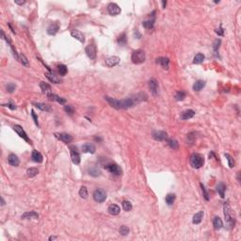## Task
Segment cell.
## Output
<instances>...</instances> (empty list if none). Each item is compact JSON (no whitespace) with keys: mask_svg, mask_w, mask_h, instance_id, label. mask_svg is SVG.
Listing matches in <instances>:
<instances>
[{"mask_svg":"<svg viewBox=\"0 0 241 241\" xmlns=\"http://www.w3.org/2000/svg\"><path fill=\"white\" fill-rule=\"evenodd\" d=\"M224 155H225V157L227 158V160H228V165H229L230 168L231 169L234 168V167H235V160L233 158V156L230 155L229 154H225Z\"/></svg>","mask_w":241,"mask_h":241,"instance_id":"cell-43","label":"cell"},{"mask_svg":"<svg viewBox=\"0 0 241 241\" xmlns=\"http://www.w3.org/2000/svg\"><path fill=\"white\" fill-rule=\"evenodd\" d=\"M122 205H123V210L124 211H131L132 210V203L130 202H128V201H123V203H122Z\"/></svg>","mask_w":241,"mask_h":241,"instance_id":"cell-40","label":"cell"},{"mask_svg":"<svg viewBox=\"0 0 241 241\" xmlns=\"http://www.w3.org/2000/svg\"><path fill=\"white\" fill-rule=\"evenodd\" d=\"M205 86V82L202 80H198L195 82V84L193 85V90L195 91H200L203 89V87Z\"/></svg>","mask_w":241,"mask_h":241,"instance_id":"cell-31","label":"cell"},{"mask_svg":"<svg viewBox=\"0 0 241 241\" xmlns=\"http://www.w3.org/2000/svg\"><path fill=\"white\" fill-rule=\"evenodd\" d=\"M40 87L41 90L43 91V92H45V93H51V86L48 85L47 83H45L43 81L40 82Z\"/></svg>","mask_w":241,"mask_h":241,"instance_id":"cell-32","label":"cell"},{"mask_svg":"<svg viewBox=\"0 0 241 241\" xmlns=\"http://www.w3.org/2000/svg\"><path fill=\"white\" fill-rule=\"evenodd\" d=\"M58 73H59V75L60 76H65L67 72H68V69L65 65H63V64H60V65L58 66Z\"/></svg>","mask_w":241,"mask_h":241,"instance_id":"cell-41","label":"cell"},{"mask_svg":"<svg viewBox=\"0 0 241 241\" xmlns=\"http://www.w3.org/2000/svg\"><path fill=\"white\" fill-rule=\"evenodd\" d=\"M155 15L152 17V19H148L144 22H142V26L145 27V29H153V26H154L155 25Z\"/></svg>","mask_w":241,"mask_h":241,"instance_id":"cell-30","label":"cell"},{"mask_svg":"<svg viewBox=\"0 0 241 241\" xmlns=\"http://www.w3.org/2000/svg\"><path fill=\"white\" fill-rule=\"evenodd\" d=\"M194 116H195V111H194L193 109H187V110H185L183 111L182 113H181V120H189V119H191L193 118Z\"/></svg>","mask_w":241,"mask_h":241,"instance_id":"cell-16","label":"cell"},{"mask_svg":"<svg viewBox=\"0 0 241 241\" xmlns=\"http://www.w3.org/2000/svg\"><path fill=\"white\" fill-rule=\"evenodd\" d=\"M93 199L97 202H104L106 200V193L104 189L98 188L93 192Z\"/></svg>","mask_w":241,"mask_h":241,"instance_id":"cell-5","label":"cell"},{"mask_svg":"<svg viewBox=\"0 0 241 241\" xmlns=\"http://www.w3.org/2000/svg\"><path fill=\"white\" fill-rule=\"evenodd\" d=\"M162 5H163V8H165L166 5H167V2H166V1H163V2H162Z\"/></svg>","mask_w":241,"mask_h":241,"instance_id":"cell-55","label":"cell"},{"mask_svg":"<svg viewBox=\"0 0 241 241\" xmlns=\"http://www.w3.org/2000/svg\"><path fill=\"white\" fill-rule=\"evenodd\" d=\"M3 106H8V108H11V110L16 109V106H15V104H13L12 102H9L7 105H3Z\"/></svg>","mask_w":241,"mask_h":241,"instance_id":"cell-49","label":"cell"},{"mask_svg":"<svg viewBox=\"0 0 241 241\" xmlns=\"http://www.w3.org/2000/svg\"><path fill=\"white\" fill-rule=\"evenodd\" d=\"M166 140H167V143H168V145L171 148V149H173V150L178 149L179 144H178L177 140H173V138H167Z\"/></svg>","mask_w":241,"mask_h":241,"instance_id":"cell-33","label":"cell"},{"mask_svg":"<svg viewBox=\"0 0 241 241\" xmlns=\"http://www.w3.org/2000/svg\"><path fill=\"white\" fill-rule=\"evenodd\" d=\"M149 89L152 91L153 94H156L158 91V82L156 81L155 78H151L149 80Z\"/></svg>","mask_w":241,"mask_h":241,"instance_id":"cell-14","label":"cell"},{"mask_svg":"<svg viewBox=\"0 0 241 241\" xmlns=\"http://www.w3.org/2000/svg\"><path fill=\"white\" fill-rule=\"evenodd\" d=\"M79 196L83 199H87L88 196H89V193H88V189L86 187H81L79 189Z\"/></svg>","mask_w":241,"mask_h":241,"instance_id":"cell-38","label":"cell"},{"mask_svg":"<svg viewBox=\"0 0 241 241\" xmlns=\"http://www.w3.org/2000/svg\"><path fill=\"white\" fill-rule=\"evenodd\" d=\"M31 157H32V160L35 161V162H37V163H41V162H43V160L41 154L40 152L36 151V150H34L33 152H32Z\"/></svg>","mask_w":241,"mask_h":241,"instance_id":"cell-23","label":"cell"},{"mask_svg":"<svg viewBox=\"0 0 241 241\" xmlns=\"http://www.w3.org/2000/svg\"><path fill=\"white\" fill-rule=\"evenodd\" d=\"M108 11L110 15L115 16L120 13V8L116 3H110L108 6Z\"/></svg>","mask_w":241,"mask_h":241,"instance_id":"cell-11","label":"cell"},{"mask_svg":"<svg viewBox=\"0 0 241 241\" xmlns=\"http://www.w3.org/2000/svg\"><path fill=\"white\" fill-rule=\"evenodd\" d=\"M13 129H14V131L18 134V135H19L22 138H24V140H26V141H27L29 143H30L31 141H30V140L29 138V137H27V135H26V133L25 132V130L24 129H23V127L21 126V125H19V124H15L14 126H13Z\"/></svg>","mask_w":241,"mask_h":241,"instance_id":"cell-10","label":"cell"},{"mask_svg":"<svg viewBox=\"0 0 241 241\" xmlns=\"http://www.w3.org/2000/svg\"><path fill=\"white\" fill-rule=\"evenodd\" d=\"M15 4H17V5H23V4H25L26 1H18V0H15Z\"/></svg>","mask_w":241,"mask_h":241,"instance_id":"cell-53","label":"cell"},{"mask_svg":"<svg viewBox=\"0 0 241 241\" xmlns=\"http://www.w3.org/2000/svg\"><path fill=\"white\" fill-rule=\"evenodd\" d=\"M145 59H146V56H145V52L143 50L138 49L137 51H134L132 53L131 60L134 64H141L145 61Z\"/></svg>","mask_w":241,"mask_h":241,"instance_id":"cell-3","label":"cell"},{"mask_svg":"<svg viewBox=\"0 0 241 241\" xmlns=\"http://www.w3.org/2000/svg\"><path fill=\"white\" fill-rule=\"evenodd\" d=\"M31 116H32V118H33V120H34V122H35V123H36V125H38V126H39L38 117H37V115H36V113L34 112V110H32V111H31Z\"/></svg>","mask_w":241,"mask_h":241,"instance_id":"cell-50","label":"cell"},{"mask_svg":"<svg viewBox=\"0 0 241 241\" xmlns=\"http://www.w3.org/2000/svg\"><path fill=\"white\" fill-rule=\"evenodd\" d=\"M59 29V26L58 24H56V23H54V24L52 25H50L48 26V29H47V33L49 35H55L57 32L58 31Z\"/></svg>","mask_w":241,"mask_h":241,"instance_id":"cell-29","label":"cell"},{"mask_svg":"<svg viewBox=\"0 0 241 241\" xmlns=\"http://www.w3.org/2000/svg\"><path fill=\"white\" fill-rule=\"evenodd\" d=\"M47 97H48V99L51 100V101H56V102H58V103H59L60 105H64V104H66V99L65 98H63V97H60L57 94H53V93H48L47 94Z\"/></svg>","mask_w":241,"mask_h":241,"instance_id":"cell-15","label":"cell"},{"mask_svg":"<svg viewBox=\"0 0 241 241\" xmlns=\"http://www.w3.org/2000/svg\"><path fill=\"white\" fill-rule=\"evenodd\" d=\"M89 174L91 175V176H94V177H96V176H99L101 174V171L98 169H96V168H91V169L89 170Z\"/></svg>","mask_w":241,"mask_h":241,"instance_id":"cell-44","label":"cell"},{"mask_svg":"<svg viewBox=\"0 0 241 241\" xmlns=\"http://www.w3.org/2000/svg\"><path fill=\"white\" fill-rule=\"evenodd\" d=\"M126 34L125 33H122L120 36H119V38L117 40L118 41V43L120 45H124V44H126Z\"/></svg>","mask_w":241,"mask_h":241,"instance_id":"cell-39","label":"cell"},{"mask_svg":"<svg viewBox=\"0 0 241 241\" xmlns=\"http://www.w3.org/2000/svg\"><path fill=\"white\" fill-rule=\"evenodd\" d=\"M38 173H39V170H38V169H36V168H29V169H27V170H26V175L30 178L34 177V176H36Z\"/></svg>","mask_w":241,"mask_h":241,"instance_id":"cell-35","label":"cell"},{"mask_svg":"<svg viewBox=\"0 0 241 241\" xmlns=\"http://www.w3.org/2000/svg\"><path fill=\"white\" fill-rule=\"evenodd\" d=\"M119 232H120V235L124 236V235H127L129 234V232H130V230H129V228H128L127 226L123 225V226H120V228Z\"/></svg>","mask_w":241,"mask_h":241,"instance_id":"cell-42","label":"cell"},{"mask_svg":"<svg viewBox=\"0 0 241 241\" xmlns=\"http://www.w3.org/2000/svg\"><path fill=\"white\" fill-rule=\"evenodd\" d=\"M85 52L91 59H95L97 52H96V46L94 44H89L88 46H86Z\"/></svg>","mask_w":241,"mask_h":241,"instance_id":"cell-9","label":"cell"},{"mask_svg":"<svg viewBox=\"0 0 241 241\" xmlns=\"http://www.w3.org/2000/svg\"><path fill=\"white\" fill-rule=\"evenodd\" d=\"M225 190H226V186L224 183H219L217 186V193L220 194V196L221 198H224L225 197Z\"/></svg>","mask_w":241,"mask_h":241,"instance_id":"cell-24","label":"cell"},{"mask_svg":"<svg viewBox=\"0 0 241 241\" xmlns=\"http://www.w3.org/2000/svg\"><path fill=\"white\" fill-rule=\"evenodd\" d=\"M55 239H57V237H56V236H50V237H49V240H55Z\"/></svg>","mask_w":241,"mask_h":241,"instance_id":"cell-54","label":"cell"},{"mask_svg":"<svg viewBox=\"0 0 241 241\" xmlns=\"http://www.w3.org/2000/svg\"><path fill=\"white\" fill-rule=\"evenodd\" d=\"M39 215L38 213L35 211H30V212H26L25 214L22 215V219L24 220H29V219H38Z\"/></svg>","mask_w":241,"mask_h":241,"instance_id":"cell-25","label":"cell"},{"mask_svg":"<svg viewBox=\"0 0 241 241\" xmlns=\"http://www.w3.org/2000/svg\"><path fill=\"white\" fill-rule=\"evenodd\" d=\"M200 186H201V188H202V194H203V197H205V199L206 201H209V194H208V192H207V190H206V188H205V187L203 186V185L201 183L200 184Z\"/></svg>","mask_w":241,"mask_h":241,"instance_id":"cell-46","label":"cell"},{"mask_svg":"<svg viewBox=\"0 0 241 241\" xmlns=\"http://www.w3.org/2000/svg\"><path fill=\"white\" fill-rule=\"evenodd\" d=\"M203 60H205V56H203V54H202V53H199L194 57L193 63L194 64H201L202 62H203Z\"/></svg>","mask_w":241,"mask_h":241,"instance_id":"cell-34","label":"cell"},{"mask_svg":"<svg viewBox=\"0 0 241 241\" xmlns=\"http://www.w3.org/2000/svg\"><path fill=\"white\" fill-rule=\"evenodd\" d=\"M33 106H35L36 108H38L41 110L46 111V112H50V111H52V108H51L50 106L43 104V103H33Z\"/></svg>","mask_w":241,"mask_h":241,"instance_id":"cell-26","label":"cell"},{"mask_svg":"<svg viewBox=\"0 0 241 241\" xmlns=\"http://www.w3.org/2000/svg\"><path fill=\"white\" fill-rule=\"evenodd\" d=\"M156 62L161 65L164 69L168 70L170 67V59L168 58H164V57H160L158 58H156Z\"/></svg>","mask_w":241,"mask_h":241,"instance_id":"cell-20","label":"cell"},{"mask_svg":"<svg viewBox=\"0 0 241 241\" xmlns=\"http://www.w3.org/2000/svg\"><path fill=\"white\" fill-rule=\"evenodd\" d=\"M19 60L20 61L24 64V65H27V64H29V60H27V58L25 57V55H23V54H20V56H19Z\"/></svg>","mask_w":241,"mask_h":241,"instance_id":"cell-48","label":"cell"},{"mask_svg":"<svg viewBox=\"0 0 241 241\" xmlns=\"http://www.w3.org/2000/svg\"><path fill=\"white\" fill-rule=\"evenodd\" d=\"M64 110L66 111L67 113H69V114H73V112H75V109H73V108L72 106H70V105H67V106H64Z\"/></svg>","mask_w":241,"mask_h":241,"instance_id":"cell-47","label":"cell"},{"mask_svg":"<svg viewBox=\"0 0 241 241\" xmlns=\"http://www.w3.org/2000/svg\"><path fill=\"white\" fill-rule=\"evenodd\" d=\"M70 151H71V158L73 163L75 165H78L80 163V155L77 151V148L75 146H70Z\"/></svg>","mask_w":241,"mask_h":241,"instance_id":"cell-7","label":"cell"},{"mask_svg":"<svg viewBox=\"0 0 241 241\" xmlns=\"http://www.w3.org/2000/svg\"><path fill=\"white\" fill-rule=\"evenodd\" d=\"M105 169L108 170L110 173H112L114 175H120L123 173V170H122V169H120V167H119L117 164H114V163L106 164Z\"/></svg>","mask_w":241,"mask_h":241,"instance_id":"cell-6","label":"cell"},{"mask_svg":"<svg viewBox=\"0 0 241 241\" xmlns=\"http://www.w3.org/2000/svg\"><path fill=\"white\" fill-rule=\"evenodd\" d=\"M213 225L216 230H220L223 227V222H222L221 219L220 217H215L213 220Z\"/></svg>","mask_w":241,"mask_h":241,"instance_id":"cell-28","label":"cell"},{"mask_svg":"<svg viewBox=\"0 0 241 241\" xmlns=\"http://www.w3.org/2000/svg\"><path fill=\"white\" fill-rule=\"evenodd\" d=\"M175 194H173V193H170V194H168V195L166 196V198H165V200H166V202L168 203L169 205H173V203L174 202V201H175Z\"/></svg>","mask_w":241,"mask_h":241,"instance_id":"cell-36","label":"cell"},{"mask_svg":"<svg viewBox=\"0 0 241 241\" xmlns=\"http://www.w3.org/2000/svg\"><path fill=\"white\" fill-rule=\"evenodd\" d=\"M120 208L117 205H109L108 207V213L110 215H113V216H117L120 214Z\"/></svg>","mask_w":241,"mask_h":241,"instance_id":"cell-27","label":"cell"},{"mask_svg":"<svg viewBox=\"0 0 241 241\" xmlns=\"http://www.w3.org/2000/svg\"><path fill=\"white\" fill-rule=\"evenodd\" d=\"M45 76L48 78L49 81H51L52 83H55V84H59V83L61 82V79H60L58 76H56L55 73H52V72L45 73Z\"/></svg>","mask_w":241,"mask_h":241,"instance_id":"cell-18","label":"cell"},{"mask_svg":"<svg viewBox=\"0 0 241 241\" xmlns=\"http://www.w3.org/2000/svg\"><path fill=\"white\" fill-rule=\"evenodd\" d=\"M6 89L8 91V92H10V93H12L13 91H15L16 89V85L13 84V83H9V84L6 86Z\"/></svg>","mask_w":241,"mask_h":241,"instance_id":"cell-45","label":"cell"},{"mask_svg":"<svg viewBox=\"0 0 241 241\" xmlns=\"http://www.w3.org/2000/svg\"><path fill=\"white\" fill-rule=\"evenodd\" d=\"M8 162H9V164L13 166V167H17L20 164L19 158H18V156L14 154H11L8 156Z\"/></svg>","mask_w":241,"mask_h":241,"instance_id":"cell-17","label":"cell"},{"mask_svg":"<svg viewBox=\"0 0 241 241\" xmlns=\"http://www.w3.org/2000/svg\"><path fill=\"white\" fill-rule=\"evenodd\" d=\"M153 138H154L155 140H158V141L166 140L167 138H168V134L165 131H155L153 133Z\"/></svg>","mask_w":241,"mask_h":241,"instance_id":"cell-13","label":"cell"},{"mask_svg":"<svg viewBox=\"0 0 241 241\" xmlns=\"http://www.w3.org/2000/svg\"><path fill=\"white\" fill-rule=\"evenodd\" d=\"M82 151L84 153H90V154H94L96 151V148L93 144H91V143H85L84 145L82 146Z\"/></svg>","mask_w":241,"mask_h":241,"instance_id":"cell-21","label":"cell"},{"mask_svg":"<svg viewBox=\"0 0 241 241\" xmlns=\"http://www.w3.org/2000/svg\"><path fill=\"white\" fill-rule=\"evenodd\" d=\"M71 35H72L73 38H75L77 41H79L80 43H85V37H84V35H83L82 32H80L79 30H72Z\"/></svg>","mask_w":241,"mask_h":241,"instance_id":"cell-19","label":"cell"},{"mask_svg":"<svg viewBox=\"0 0 241 241\" xmlns=\"http://www.w3.org/2000/svg\"><path fill=\"white\" fill-rule=\"evenodd\" d=\"M220 43H221V41H220V40H219V39L215 41V43H214V50L216 51V52H217V50L219 49Z\"/></svg>","mask_w":241,"mask_h":241,"instance_id":"cell-51","label":"cell"},{"mask_svg":"<svg viewBox=\"0 0 241 241\" xmlns=\"http://www.w3.org/2000/svg\"><path fill=\"white\" fill-rule=\"evenodd\" d=\"M120 59L119 57H116V56H113V57H110V58H108L106 59V65L108 66V67H114L116 65H118V64L120 63Z\"/></svg>","mask_w":241,"mask_h":241,"instance_id":"cell-12","label":"cell"},{"mask_svg":"<svg viewBox=\"0 0 241 241\" xmlns=\"http://www.w3.org/2000/svg\"><path fill=\"white\" fill-rule=\"evenodd\" d=\"M203 216H205V213H203V211H200V212L196 213V214L193 216L192 222H193L194 224H199V223H201L202 220V219H203Z\"/></svg>","mask_w":241,"mask_h":241,"instance_id":"cell-22","label":"cell"},{"mask_svg":"<svg viewBox=\"0 0 241 241\" xmlns=\"http://www.w3.org/2000/svg\"><path fill=\"white\" fill-rule=\"evenodd\" d=\"M215 32H216V33H217V35H219V36H223V35H224V30L222 29V27H221V26L220 27V29H217L215 30Z\"/></svg>","mask_w":241,"mask_h":241,"instance_id":"cell-52","label":"cell"},{"mask_svg":"<svg viewBox=\"0 0 241 241\" xmlns=\"http://www.w3.org/2000/svg\"><path fill=\"white\" fill-rule=\"evenodd\" d=\"M187 96V93L185 92L184 91H177L175 94V99L177 101H183L185 98H186Z\"/></svg>","mask_w":241,"mask_h":241,"instance_id":"cell-37","label":"cell"},{"mask_svg":"<svg viewBox=\"0 0 241 241\" xmlns=\"http://www.w3.org/2000/svg\"><path fill=\"white\" fill-rule=\"evenodd\" d=\"M106 100L108 102L109 105L112 106L114 108L117 109H126V108H130L132 106L135 105V100L132 98H125L123 100H117L114 98H111V97L106 96L105 97Z\"/></svg>","mask_w":241,"mask_h":241,"instance_id":"cell-1","label":"cell"},{"mask_svg":"<svg viewBox=\"0 0 241 241\" xmlns=\"http://www.w3.org/2000/svg\"><path fill=\"white\" fill-rule=\"evenodd\" d=\"M223 211H224V217H225V220L226 222H228L229 224L234 225L235 224V220L233 217V215H232V211H231V207L229 205V202H224L223 205Z\"/></svg>","mask_w":241,"mask_h":241,"instance_id":"cell-4","label":"cell"},{"mask_svg":"<svg viewBox=\"0 0 241 241\" xmlns=\"http://www.w3.org/2000/svg\"><path fill=\"white\" fill-rule=\"evenodd\" d=\"M54 136L60 141H63L64 143H67V144L73 141V137L67 133H55Z\"/></svg>","mask_w":241,"mask_h":241,"instance_id":"cell-8","label":"cell"},{"mask_svg":"<svg viewBox=\"0 0 241 241\" xmlns=\"http://www.w3.org/2000/svg\"><path fill=\"white\" fill-rule=\"evenodd\" d=\"M1 201H2V205H5V202H4V200H3V198L1 199Z\"/></svg>","mask_w":241,"mask_h":241,"instance_id":"cell-56","label":"cell"},{"mask_svg":"<svg viewBox=\"0 0 241 241\" xmlns=\"http://www.w3.org/2000/svg\"><path fill=\"white\" fill-rule=\"evenodd\" d=\"M189 164L193 169H200L205 164V157L200 154H192L189 157Z\"/></svg>","mask_w":241,"mask_h":241,"instance_id":"cell-2","label":"cell"}]
</instances>
